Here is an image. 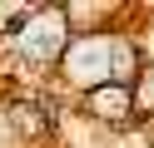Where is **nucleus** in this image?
I'll return each mask as SVG.
<instances>
[{
    "label": "nucleus",
    "mask_w": 154,
    "mask_h": 148,
    "mask_svg": "<svg viewBox=\"0 0 154 148\" xmlns=\"http://www.w3.org/2000/svg\"><path fill=\"white\" fill-rule=\"evenodd\" d=\"M90 104H94V114H124V109H119L124 99H119V94H109V89H100V94H94Z\"/></svg>",
    "instance_id": "obj_1"
}]
</instances>
